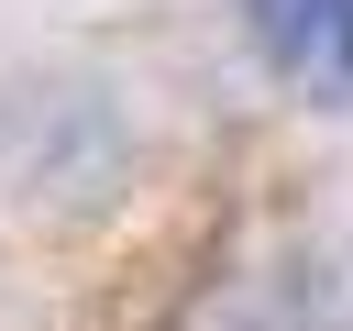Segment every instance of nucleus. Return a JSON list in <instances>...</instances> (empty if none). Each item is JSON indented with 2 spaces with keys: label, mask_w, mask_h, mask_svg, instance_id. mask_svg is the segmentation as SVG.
Segmentation results:
<instances>
[{
  "label": "nucleus",
  "mask_w": 353,
  "mask_h": 331,
  "mask_svg": "<svg viewBox=\"0 0 353 331\" xmlns=\"http://www.w3.org/2000/svg\"><path fill=\"white\" fill-rule=\"evenodd\" d=\"M243 22L298 88L353 99V0H243Z\"/></svg>",
  "instance_id": "1"
}]
</instances>
